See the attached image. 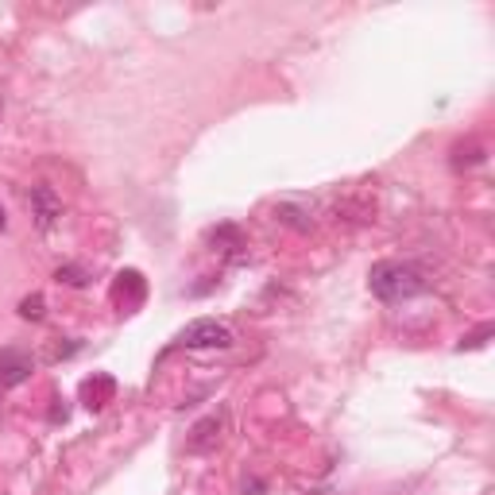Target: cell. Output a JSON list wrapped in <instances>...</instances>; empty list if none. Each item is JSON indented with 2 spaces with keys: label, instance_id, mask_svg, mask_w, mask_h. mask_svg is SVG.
<instances>
[{
  "label": "cell",
  "instance_id": "obj_1",
  "mask_svg": "<svg viewBox=\"0 0 495 495\" xmlns=\"http://www.w3.org/2000/svg\"><path fill=\"white\" fill-rule=\"evenodd\" d=\"M368 287L375 298H383V302H407V298H415V294H422L426 279H422V271L415 264L383 259V264H375L368 271Z\"/></svg>",
  "mask_w": 495,
  "mask_h": 495
},
{
  "label": "cell",
  "instance_id": "obj_2",
  "mask_svg": "<svg viewBox=\"0 0 495 495\" xmlns=\"http://www.w3.org/2000/svg\"><path fill=\"white\" fill-rule=\"evenodd\" d=\"M182 348H232L237 345V333H232L229 322H217V317H197L179 333Z\"/></svg>",
  "mask_w": 495,
  "mask_h": 495
},
{
  "label": "cell",
  "instance_id": "obj_3",
  "mask_svg": "<svg viewBox=\"0 0 495 495\" xmlns=\"http://www.w3.org/2000/svg\"><path fill=\"white\" fill-rule=\"evenodd\" d=\"M28 206H31V217H35V225H39L43 232H51V229L58 225V217H63V202H58V194H55L46 182L31 186V194H28Z\"/></svg>",
  "mask_w": 495,
  "mask_h": 495
},
{
  "label": "cell",
  "instance_id": "obj_4",
  "mask_svg": "<svg viewBox=\"0 0 495 495\" xmlns=\"http://www.w3.org/2000/svg\"><path fill=\"white\" fill-rule=\"evenodd\" d=\"M221 430H225V415H209L206 422H197L194 433H190V453H209V449H217V441H221Z\"/></svg>",
  "mask_w": 495,
  "mask_h": 495
},
{
  "label": "cell",
  "instance_id": "obj_5",
  "mask_svg": "<svg viewBox=\"0 0 495 495\" xmlns=\"http://www.w3.org/2000/svg\"><path fill=\"white\" fill-rule=\"evenodd\" d=\"M31 375V357L28 352H16V348H4L0 352V383L4 387H16Z\"/></svg>",
  "mask_w": 495,
  "mask_h": 495
},
{
  "label": "cell",
  "instance_id": "obj_6",
  "mask_svg": "<svg viewBox=\"0 0 495 495\" xmlns=\"http://www.w3.org/2000/svg\"><path fill=\"white\" fill-rule=\"evenodd\" d=\"M43 306H46V302H43V294H31V298H23V302H20V317H28V322H43V314H46Z\"/></svg>",
  "mask_w": 495,
  "mask_h": 495
},
{
  "label": "cell",
  "instance_id": "obj_7",
  "mask_svg": "<svg viewBox=\"0 0 495 495\" xmlns=\"http://www.w3.org/2000/svg\"><path fill=\"white\" fill-rule=\"evenodd\" d=\"M55 279H58V282H66V287H86V271L74 267V264L58 267V271H55Z\"/></svg>",
  "mask_w": 495,
  "mask_h": 495
},
{
  "label": "cell",
  "instance_id": "obj_8",
  "mask_svg": "<svg viewBox=\"0 0 495 495\" xmlns=\"http://www.w3.org/2000/svg\"><path fill=\"white\" fill-rule=\"evenodd\" d=\"M491 333V325H480L476 333H468L465 340H461V348H476V345H484V337Z\"/></svg>",
  "mask_w": 495,
  "mask_h": 495
},
{
  "label": "cell",
  "instance_id": "obj_9",
  "mask_svg": "<svg viewBox=\"0 0 495 495\" xmlns=\"http://www.w3.org/2000/svg\"><path fill=\"white\" fill-rule=\"evenodd\" d=\"M4 225H8V221H4V209H0V232H4Z\"/></svg>",
  "mask_w": 495,
  "mask_h": 495
}]
</instances>
